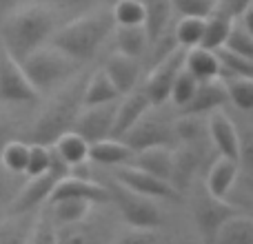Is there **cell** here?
Returning a JSON list of instances; mask_svg holds the SVG:
<instances>
[{"label": "cell", "mask_w": 253, "mask_h": 244, "mask_svg": "<svg viewBox=\"0 0 253 244\" xmlns=\"http://www.w3.org/2000/svg\"><path fill=\"white\" fill-rule=\"evenodd\" d=\"M56 29L58 18L47 4H22L0 22V44L22 62L36 49L49 44Z\"/></svg>", "instance_id": "cell-1"}, {"label": "cell", "mask_w": 253, "mask_h": 244, "mask_svg": "<svg viewBox=\"0 0 253 244\" xmlns=\"http://www.w3.org/2000/svg\"><path fill=\"white\" fill-rule=\"evenodd\" d=\"M114 27L116 22L109 7L93 9V11L58 27L49 44L62 51L67 58L76 60L78 65H83L96 56L98 49L105 44V40L114 34Z\"/></svg>", "instance_id": "cell-2"}, {"label": "cell", "mask_w": 253, "mask_h": 244, "mask_svg": "<svg viewBox=\"0 0 253 244\" xmlns=\"http://www.w3.org/2000/svg\"><path fill=\"white\" fill-rule=\"evenodd\" d=\"M87 76H78L71 78L69 84L60 91V96H56L44 111L34 120V124L29 126L25 135V142L29 144H44L51 147L62 133L74 129V122L78 118L80 109H83V89L87 82Z\"/></svg>", "instance_id": "cell-3"}, {"label": "cell", "mask_w": 253, "mask_h": 244, "mask_svg": "<svg viewBox=\"0 0 253 244\" xmlns=\"http://www.w3.org/2000/svg\"><path fill=\"white\" fill-rule=\"evenodd\" d=\"M20 67L38 96L51 91L56 87H62L80 69L78 62L67 58L62 51L53 49L51 44H44V47L36 49L34 53H29L20 62Z\"/></svg>", "instance_id": "cell-4"}, {"label": "cell", "mask_w": 253, "mask_h": 244, "mask_svg": "<svg viewBox=\"0 0 253 244\" xmlns=\"http://www.w3.org/2000/svg\"><path fill=\"white\" fill-rule=\"evenodd\" d=\"M49 153H51V166H49V171L42 175H36V178H29L20 191L13 193V198L9 200V206H7V215L36 213V211L49 200V196H51L53 187L58 184V180L69 175V166L58 158L56 149L49 147Z\"/></svg>", "instance_id": "cell-5"}, {"label": "cell", "mask_w": 253, "mask_h": 244, "mask_svg": "<svg viewBox=\"0 0 253 244\" xmlns=\"http://www.w3.org/2000/svg\"><path fill=\"white\" fill-rule=\"evenodd\" d=\"M107 189H109V202H114L118 206L123 220L131 229H151V231H156L158 227H162V211L156 204V200L131 191V189L123 187L116 180L111 184H107Z\"/></svg>", "instance_id": "cell-6"}, {"label": "cell", "mask_w": 253, "mask_h": 244, "mask_svg": "<svg viewBox=\"0 0 253 244\" xmlns=\"http://www.w3.org/2000/svg\"><path fill=\"white\" fill-rule=\"evenodd\" d=\"M238 213H242V209L238 204H233L231 200H224V198H213L209 193L198 196L191 204L193 224H196L200 240L205 244H213L218 229Z\"/></svg>", "instance_id": "cell-7"}, {"label": "cell", "mask_w": 253, "mask_h": 244, "mask_svg": "<svg viewBox=\"0 0 253 244\" xmlns=\"http://www.w3.org/2000/svg\"><path fill=\"white\" fill-rule=\"evenodd\" d=\"M184 56H187V49L184 47H175L173 51H169L165 58L153 62V69L149 74L147 82H144V96L151 102V107H160L169 100L171 87H173L175 76L182 71L184 67Z\"/></svg>", "instance_id": "cell-8"}, {"label": "cell", "mask_w": 253, "mask_h": 244, "mask_svg": "<svg viewBox=\"0 0 253 244\" xmlns=\"http://www.w3.org/2000/svg\"><path fill=\"white\" fill-rule=\"evenodd\" d=\"M123 142L131 151H142V149H151V147H169L173 149V144L178 142L173 133V124L165 122L162 118H156L147 111L129 131L123 135Z\"/></svg>", "instance_id": "cell-9"}, {"label": "cell", "mask_w": 253, "mask_h": 244, "mask_svg": "<svg viewBox=\"0 0 253 244\" xmlns=\"http://www.w3.org/2000/svg\"><path fill=\"white\" fill-rule=\"evenodd\" d=\"M114 180L120 182L123 187L131 189V191L140 193L144 198H151V200H169V202H178L180 193L171 187L167 180H160L156 175L147 173V171L138 169L133 164H120L111 169Z\"/></svg>", "instance_id": "cell-10"}, {"label": "cell", "mask_w": 253, "mask_h": 244, "mask_svg": "<svg viewBox=\"0 0 253 244\" xmlns=\"http://www.w3.org/2000/svg\"><path fill=\"white\" fill-rule=\"evenodd\" d=\"M38 98L36 89L29 84L20 62L0 44V100L2 102H34Z\"/></svg>", "instance_id": "cell-11"}, {"label": "cell", "mask_w": 253, "mask_h": 244, "mask_svg": "<svg viewBox=\"0 0 253 244\" xmlns=\"http://www.w3.org/2000/svg\"><path fill=\"white\" fill-rule=\"evenodd\" d=\"M116 107H118V100L107 102V105H96V107H83L71 131H76L87 144H96L100 140L111 138Z\"/></svg>", "instance_id": "cell-12"}, {"label": "cell", "mask_w": 253, "mask_h": 244, "mask_svg": "<svg viewBox=\"0 0 253 244\" xmlns=\"http://www.w3.org/2000/svg\"><path fill=\"white\" fill-rule=\"evenodd\" d=\"M207 133H209L211 144L215 147L220 158H229V160H238L242 158V144L240 135H238L236 124L231 122L224 111H211L209 120H207Z\"/></svg>", "instance_id": "cell-13"}, {"label": "cell", "mask_w": 253, "mask_h": 244, "mask_svg": "<svg viewBox=\"0 0 253 244\" xmlns=\"http://www.w3.org/2000/svg\"><path fill=\"white\" fill-rule=\"evenodd\" d=\"M60 198H78V200H87L91 204H107L109 202V189H107V184L98 182L93 178L65 175L62 180H58L47 202L60 200Z\"/></svg>", "instance_id": "cell-14"}, {"label": "cell", "mask_w": 253, "mask_h": 244, "mask_svg": "<svg viewBox=\"0 0 253 244\" xmlns=\"http://www.w3.org/2000/svg\"><path fill=\"white\" fill-rule=\"evenodd\" d=\"M222 105H227V91L220 78L202 80L198 82L191 100L180 109V114L187 116H209L211 111H218Z\"/></svg>", "instance_id": "cell-15"}, {"label": "cell", "mask_w": 253, "mask_h": 244, "mask_svg": "<svg viewBox=\"0 0 253 244\" xmlns=\"http://www.w3.org/2000/svg\"><path fill=\"white\" fill-rule=\"evenodd\" d=\"M149 109H151V102L147 100L144 91H135L133 89V91H129L126 96H123V100H118V107H116V118H114V129H111V138L120 140Z\"/></svg>", "instance_id": "cell-16"}, {"label": "cell", "mask_w": 253, "mask_h": 244, "mask_svg": "<svg viewBox=\"0 0 253 244\" xmlns=\"http://www.w3.org/2000/svg\"><path fill=\"white\" fill-rule=\"evenodd\" d=\"M105 74L109 76V80L114 82V87L118 89L120 96H126L129 91H133L138 84V76H140V62L138 58L125 56L120 51H114L109 58L105 60Z\"/></svg>", "instance_id": "cell-17"}, {"label": "cell", "mask_w": 253, "mask_h": 244, "mask_svg": "<svg viewBox=\"0 0 253 244\" xmlns=\"http://www.w3.org/2000/svg\"><path fill=\"white\" fill-rule=\"evenodd\" d=\"M238 178H240V162L218 156L207 173V193L229 200V193L238 184Z\"/></svg>", "instance_id": "cell-18"}, {"label": "cell", "mask_w": 253, "mask_h": 244, "mask_svg": "<svg viewBox=\"0 0 253 244\" xmlns=\"http://www.w3.org/2000/svg\"><path fill=\"white\" fill-rule=\"evenodd\" d=\"M129 164H133V166H138V169H142V171H147V173L169 182L171 166H173V149H169V147L142 149V151H135L133 156H131Z\"/></svg>", "instance_id": "cell-19"}, {"label": "cell", "mask_w": 253, "mask_h": 244, "mask_svg": "<svg viewBox=\"0 0 253 244\" xmlns=\"http://www.w3.org/2000/svg\"><path fill=\"white\" fill-rule=\"evenodd\" d=\"M198 166H200V151L196 149V144H184L180 151H173V166H171L169 184L180 196L189 189Z\"/></svg>", "instance_id": "cell-20"}, {"label": "cell", "mask_w": 253, "mask_h": 244, "mask_svg": "<svg viewBox=\"0 0 253 244\" xmlns=\"http://www.w3.org/2000/svg\"><path fill=\"white\" fill-rule=\"evenodd\" d=\"M131 156H133V151L126 147L123 140L116 138H107L96 144H89V162H96L98 166H107V169L129 164Z\"/></svg>", "instance_id": "cell-21"}, {"label": "cell", "mask_w": 253, "mask_h": 244, "mask_svg": "<svg viewBox=\"0 0 253 244\" xmlns=\"http://www.w3.org/2000/svg\"><path fill=\"white\" fill-rule=\"evenodd\" d=\"M118 89L105 74V69H98L87 76V82L83 89V107H96V105H107V102L120 100Z\"/></svg>", "instance_id": "cell-22"}, {"label": "cell", "mask_w": 253, "mask_h": 244, "mask_svg": "<svg viewBox=\"0 0 253 244\" xmlns=\"http://www.w3.org/2000/svg\"><path fill=\"white\" fill-rule=\"evenodd\" d=\"M144 4V31H147L149 44L156 42L162 34L169 31V22H171V0H142Z\"/></svg>", "instance_id": "cell-23"}, {"label": "cell", "mask_w": 253, "mask_h": 244, "mask_svg": "<svg viewBox=\"0 0 253 244\" xmlns=\"http://www.w3.org/2000/svg\"><path fill=\"white\" fill-rule=\"evenodd\" d=\"M91 202L78 200V198H60V200L49 202V218H51L53 227H62V224H76L87 220L89 211H91Z\"/></svg>", "instance_id": "cell-24"}, {"label": "cell", "mask_w": 253, "mask_h": 244, "mask_svg": "<svg viewBox=\"0 0 253 244\" xmlns=\"http://www.w3.org/2000/svg\"><path fill=\"white\" fill-rule=\"evenodd\" d=\"M213 244H253V220L245 211L229 218L218 229Z\"/></svg>", "instance_id": "cell-25"}, {"label": "cell", "mask_w": 253, "mask_h": 244, "mask_svg": "<svg viewBox=\"0 0 253 244\" xmlns=\"http://www.w3.org/2000/svg\"><path fill=\"white\" fill-rule=\"evenodd\" d=\"M34 222H36L34 213L0 218V244H29Z\"/></svg>", "instance_id": "cell-26"}, {"label": "cell", "mask_w": 253, "mask_h": 244, "mask_svg": "<svg viewBox=\"0 0 253 244\" xmlns=\"http://www.w3.org/2000/svg\"><path fill=\"white\" fill-rule=\"evenodd\" d=\"M51 147L56 149L58 158H60L69 169L71 166H78V164L89 162V144L84 142L76 131H67V133H62Z\"/></svg>", "instance_id": "cell-27"}, {"label": "cell", "mask_w": 253, "mask_h": 244, "mask_svg": "<svg viewBox=\"0 0 253 244\" xmlns=\"http://www.w3.org/2000/svg\"><path fill=\"white\" fill-rule=\"evenodd\" d=\"M184 69H187L198 82L218 78V58H215V51H209V49H202V47L187 49Z\"/></svg>", "instance_id": "cell-28"}, {"label": "cell", "mask_w": 253, "mask_h": 244, "mask_svg": "<svg viewBox=\"0 0 253 244\" xmlns=\"http://www.w3.org/2000/svg\"><path fill=\"white\" fill-rule=\"evenodd\" d=\"M114 36H116V51L125 53L131 58H140L149 47V38L147 31L142 25L135 27H114Z\"/></svg>", "instance_id": "cell-29"}, {"label": "cell", "mask_w": 253, "mask_h": 244, "mask_svg": "<svg viewBox=\"0 0 253 244\" xmlns=\"http://www.w3.org/2000/svg\"><path fill=\"white\" fill-rule=\"evenodd\" d=\"M231 22L233 20L224 18L222 13L211 11L209 16L205 18V25H202V38H200V44H198V47L209 49V51L220 49L224 44V40H227V34H229Z\"/></svg>", "instance_id": "cell-30"}, {"label": "cell", "mask_w": 253, "mask_h": 244, "mask_svg": "<svg viewBox=\"0 0 253 244\" xmlns=\"http://www.w3.org/2000/svg\"><path fill=\"white\" fill-rule=\"evenodd\" d=\"M227 91V102H233L238 109L251 111L253 109V78L242 76H218Z\"/></svg>", "instance_id": "cell-31"}, {"label": "cell", "mask_w": 253, "mask_h": 244, "mask_svg": "<svg viewBox=\"0 0 253 244\" xmlns=\"http://www.w3.org/2000/svg\"><path fill=\"white\" fill-rule=\"evenodd\" d=\"M56 244H105V240L96 229L89 227L87 220H83L76 224L56 227Z\"/></svg>", "instance_id": "cell-32"}, {"label": "cell", "mask_w": 253, "mask_h": 244, "mask_svg": "<svg viewBox=\"0 0 253 244\" xmlns=\"http://www.w3.org/2000/svg\"><path fill=\"white\" fill-rule=\"evenodd\" d=\"M215 58H218V76L253 78V58H245L240 53H233L224 47L215 49Z\"/></svg>", "instance_id": "cell-33"}, {"label": "cell", "mask_w": 253, "mask_h": 244, "mask_svg": "<svg viewBox=\"0 0 253 244\" xmlns=\"http://www.w3.org/2000/svg\"><path fill=\"white\" fill-rule=\"evenodd\" d=\"M222 47L233 53H240L245 58H253V29L242 18L240 20H233Z\"/></svg>", "instance_id": "cell-34"}, {"label": "cell", "mask_w": 253, "mask_h": 244, "mask_svg": "<svg viewBox=\"0 0 253 244\" xmlns=\"http://www.w3.org/2000/svg\"><path fill=\"white\" fill-rule=\"evenodd\" d=\"M27 153H29V142L16 138L2 149L0 153V164L7 173L11 175H22L27 166Z\"/></svg>", "instance_id": "cell-35"}, {"label": "cell", "mask_w": 253, "mask_h": 244, "mask_svg": "<svg viewBox=\"0 0 253 244\" xmlns=\"http://www.w3.org/2000/svg\"><path fill=\"white\" fill-rule=\"evenodd\" d=\"M111 9L116 27H135L144 22V4L142 0H116Z\"/></svg>", "instance_id": "cell-36"}, {"label": "cell", "mask_w": 253, "mask_h": 244, "mask_svg": "<svg viewBox=\"0 0 253 244\" xmlns=\"http://www.w3.org/2000/svg\"><path fill=\"white\" fill-rule=\"evenodd\" d=\"M202 25H205V18H180V22L173 29V38L178 47H198L202 38Z\"/></svg>", "instance_id": "cell-37"}, {"label": "cell", "mask_w": 253, "mask_h": 244, "mask_svg": "<svg viewBox=\"0 0 253 244\" xmlns=\"http://www.w3.org/2000/svg\"><path fill=\"white\" fill-rule=\"evenodd\" d=\"M200 118L202 116H187L182 114L173 124V133H175V140L180 144H198L202 138V124H200Z\"/></svg>", "instance_id": "cell-38"}, {"label": "cell", "mask_w": 253, "mask_h": 244, "mask_svg": "<svg viewBox=\"0 0 253 244\" xmlns=\"http://www.w3.org/2000/svg\"><path fill=\"white\" fill-rule=\"evenodd\" d=\"M196 87H198V80L193 78V76L182 67V71H180V74L175 76V80H173V87H171L169 100L173 102L175 107H180V109H182V107L187 105L189 100H191Z\"/></svg>", "instance_id": "cell-39"}, {"label": "cell", "mask_w": 253, "mask_h": 244, "mask_svg": "<svg viewBox=\"0 0 253 244\" xmlns=\"http://www.w3.org/2000/svg\"><path fill=\"white\" fill-rule=\"evenodd\" d=\"M49 166H51V153H49V147H44V144H29L27 166H25L27 178H36V175L47 173Z\"/></svg>", "instance_id": "cell-40"}, {"label": "cell", "mask_w": 253, "mask_h": 244, "mask_svg": "<svg viewBox=\"0 0 253 244\" xmlns=\"http://www.w3.org/2000/svg\"><path fill=\"white\" fill-rule=\"evenodd\" d=\"M180 18H207L215 9V0H171Z\"/></svg>", "instance_id": "cell-41"}, {"label": "cell", "mask_w": 253, "mask_h": 244, "mask_svg": "<svg viewBox=\"0 0 253 244\" xmlns=\"http://www.w3.org/2000/svg\"><path fill=\"white\" fill-rule=\"evenodd\" d=\"M29 244H56V227H53L49 213L36 215L34 229H31Z\"/></svg>", "instance_id": "cell-42"}, {"label": "cell", "mask_w": 253, "mask_h": 244, "mask_svg": "<svg viewBox=\"0 0 253 244\" xmlns=\"http://www.w3.org/2000/svg\"><path fill=\"white\" fill-rule=\"evenodd\" d=\"M253 0H215V9L213 11L222 13L229 20H240L247 11L251 9Z\"/></svg>", "instance_id": "cell-43"}, {"label": "cell", "mask_w": 253, "mask_h": 244, "mask_svg": "<svg viewBox=\"0 0 253 244\" xmlns=\"http://www.w3.org/2000/svg\"><path fill=\"white\" fill-rule=\"evenodd\" d=\"M158 236L151 229H131L125 236H120L114 244H156Z\"/></svg>", "instance_id": "cell-44"}, {"label": "cell", "mask_w": 253, "mask_h": 244, "mask_svg": "<svg viewBox=\"0 0 253 244\" xmlns=\"http://www.w3.org/2000/svg\"><path fill=\"white\" fill-rule=\"evenodd\" d=\"M16 138H18L16 124H13V122L7 118V116L0 114V153H2V149L7 147L11 140H16Z\"/></svg>", "instance_id": "cell-45"}, {"label": "cell", "mask_w": 253, "mask_h": 244, "mask_svg": "<svg viewBox=\"0 0 253 244\" xmlns=\"http://www.w3.org/2000/svg\"><path fill=\"white\" fill-rule=\"evenodd\" d=\"M9 175L7 171L2 169V164H0V200H11L13 193H11V184H9Z\"/></svg>", "instance_id": "cell-46"}, {"label": "cell", "mask_w": 253, "mask_h": 244, "mask_svg": "<svg viewBox=\"0 0 253 244\" xmlns=\"http://www.w3.org/2000/svg\"><path fill=\"white\" fill-rule=\"evenodd\" d=\"M22 4H25V0H0V22H2L9 13L16 11L18 7H22Z\"/></svg>", "instance_id": "cell-47"}, {"label": "cell", "mask_w": 253, "mask_h": 244, "mask_svg": "<svg viewBox=\"0 0 253 244\" xmlns=\"http://www.w3.org/2000/svg\"><path fill=\"white\" fill-rule=\"evenodd\" d=\"M47 7H74V4H84V2H96V0H36Z\"/></svg>", "instance_id": "cell-48"}, {"label": "cell", "mask_w": 253, "mask_h": 244, "mask_svg": "<svg viewBox=\"0 0 253 244\" xmlns=\"http://www.w3.org/2000/svg\"><path fill=\"white\" fill-rule=\"evenodd\" d=\"M180 244H205V242L198 240V238H184V240H180Z\"/></svg>", "instance_id": "cell-49"}, {"label": "cell", "mask_w": 253, "mask_h": 244, "mask_svg": "<svg viewBox=\"0 0 253 244\" xmlns=\"http://www.w3.org/2000/svg\"><path fill=\"white\" fill-rule=\"evenodd\" d=\"M0 218H2V213H0Z\"/></svg>", "instance_id": "cell-50"}]
</instances>
